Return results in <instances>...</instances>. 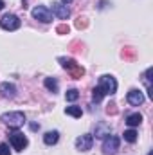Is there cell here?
Here are the masks:
<instances>
[{
  "label": "cell",
  "mask_w": 153,
  "mask_h": 155,
  "mask_svg": "<svg viewBox=\"0 0 153 155\" xmlns=\"http://www.w3.org/2000/svg\"><path fill=\"white\" fill-rule=\"evenodd\" d=\"M110 134H112L110 124H106V123H97L96 132H94V135H96L97 139H105V137H106V135H110Z\"/></svg>",
  "instance_id": "obj_12"
},
{
  "label": "cell",
  "mask_w": 153,
  "mask_h": 155,
  "mask_svg": "<svg viewBox=\"0 0 153 155\" xmlns=\"http://www.w3.org/2000/svg\"><path fill=\"white\" fill-rule=\"evenodd\" d=\"M58 33H69V27L67 25H60L58 27Z\"/></svg>",
  "instance_id": "obj_22"
},
{
  "label": "cell",
  "mask_w": 153,
  "mask_h": 155,
  "mask_svg": "<svg viewBox=\"0 0 153 155\" xmlns=\"http://www.w3.org/2000/svg\"><path fill=\"white\" fill-rule=\"evenodd\" d=\"M43 85H45V88L49 90V92H58V88H60V83H58V79L56 78H45V81H43Z\"/></svg>",
  "instance_id": "obj_14"
},
{
  "label": "cell",
  "mask_w": 153,
  "mask_h": 155,
  "mask_svg": "<svg viewBox=\"0 0 153 155\" xmlns=\"http://www.w3.org/2000/svg\"><path fill=\"white\" fill-rule=\"evenodd\" d=\"M0 155H9V146L5 143H0Z\"/></svg>",
  "instance_id": "obj_21"
},
{
  "label": "cell",
  "mask_w": 153,
  "mask_h": 155,
  "mask_svg": "<svg viewBox=\"0 0 153 155\" xmlns=\"http://www.w3.org/2000/svg\"><path fill=\"white\" fill-rule=\"evenodd\" d=\"M65 114L67 116H72V117H81L83 116V110H81V107H67L65 108Z\"/></svg>",
  "instance_id": "obj_17"
},
{
  "label": "cell",
  "mask_w": 153,
  "mask_h": 155,
  "mask_svg": "<svg viewBox=\"0 0 153 155\" xmlns=\"http://www.w3.org/2000/svg\"><path fill=\"white\" fill-rule=\"evenodd\" d=\"M103 97H105V94H103V90H101L99 87H96V88L92 90V99H94L96 103H99V101H101Z\"/></svg>",
  "instance_id": "obj_19"
},
{
  "label": "cell",
  "mask_w": 153,
  "mask_h": 155,
  "mask_svg": "<svg viewBox=\"0 0 153 155\" xmlns=\"http://www.w3.org/2000/svg\"><path fill=\"white\" fill-rule=\"evenodd\" d=\"M119 137H115V135H106L105 137V143H103V153L105 155H115L117 153V150H119Z\"/></svg>",
  "instance_id": "obj_6"
},
{
  "label": "cell",
  "mask_w": 153,
  "mask_h": 155,
  "mask_svg": "<svg viewBox=\"0 0 153 155\" xmlns=\"http://www.w3.org/2000/svg\"><path fill=\"white\" fill-rule=\"evenodd\" d=\"M60 63L67 69V71H70V74H72V78H76V79H79V78L85 74V69L83 67H79L74 60H70V58H60Z\"/></svg>",
  "instance_id": "obj_5"
},
{
  "label": "cell",
  "mask_w": 153,
  "mask_h": 155,
  "mask_svg": "<svg viewBox=\"0 0 153 155\" xmlns=\"http://www.w3.org/2000/svg\"><path fill=\"white\" fill-rule=\"evenodd\" d=\"M20 18L16 16V15H13V13H7V15H4L2 18H0V27L4 29V31H16L18 27H20Z\"/></svg>",
  "instance_id": "obj_4"
},
{
  "label": "cell",
  "mask_w": 153,
  "mask_h": 155,
  "mask_svg": "<svg viewBox=\"0 0 153 155\" xmlns=\"http://www.w3.org/2000/svg\"><path fill=\"white\" fill-rule=\"evenodd\" d=\"M126 101H128L132 107H139V105L144 103V94H142L141 90H137V88H132V90L128 92V96H126Z\"/></svg>",
  "instance_id": "obj_10"
},
{
  "label": "cell",
  "mask_w": 153,
  "mask_h": 155,
  "mask_svg": "<svg viewBox=\"0 0 153 155\" xmlns=\"http://www.w3.org/2000/svg\"><path fill=\"white\" fill-rule=\"evenodd\" d=\"M148 155H153V153H151V152H150V153H148Z\"/></svg>",
  "instance_id": "obj_25"
},
{
  "label": "cell",
  "mask_w": 153,
  "mask_h": 155,
  "mask_svg": "<svg viewBox=\"0 0 153 155\" xmlns=\"http://www.w3.org/2000/svg\"><path fill=\"white\" fill-rule=\"evenodd\" d=\"M94 144V137L90 134H85V135H79L76 139V148L79 152H88Z\"/></svg>",
  "instance_id": "obj_9"
},
{
  "label": "cell",
  "mask_w": 153,
  "mask_h": 155,
  "mask_svg": "<svg viewBox=\"0 0 153 155\" xmlns=\"http://www.w3.org/2000/svg\"><path fill=\"white\" fill-rule=\"evenodd\" d=\"M141 123H142V116H141L139 112H135V114H130V116L126 117V124H128V126H132V128L139 126Z\"/></svg>",
  "instance_id": "obj_15"
},
{
  "label": "cell",
  "mask_w": 153,
  "mask_h": 155,
  "mask_svg": "<svg viewBox=\"0 0 153 155\" xmlns=\"http://www.w3.org/2000/svg\"><path fill=\"white\" fill-rule=\"evenodd\" d=\"M4 5H5V4H4V0H0V11L4 9Z\"/></svg>",
  "instance_id": "obj_23"
},
{
  "label": "cell",
  "mask_w": 153,
  "mask_h": 155,
  "mask_svg": "<svg viewBox=\"0 0 153 155\" xmlns=\"http://www.w3.org/2000/svg\"><path fill=\"white\" fill-rule=\"evenodd\" d=\"M77 97H79V92H77L76 88H70V90H67V94H65V99H67V101H76Z\"/></svg>",
  "instance_id": "obj_20"
},
{
  "label": "cell",
  "mask_w": 153,
  "mask_h": 155,
  "mask_svg": "<svg viewBox=\"0 0 153 155\" xmlns=\"http://www.w3.org/2000/svg\"><path fill=\"white\" fill-rule=\"evenodd\" d=\"M61 2H63V4H70L72 0H61Z\"/></svg>",
  "instance_id": "obj_24"
},
{
  "label": "cell",
  "mask_w": 153,
  "mask_h": 155,
  "mask_svg": "<svg viewBox=\"0 0 153 155\" xmlns=\"http://www.w3.org/2000/svg\"><path fill=\"white\" fill-rule=\"evenodd\" d=\"M151 72H153V69L150 67L146 72H144V83H146V90H148V96L150 97H153V92H151V81H150V76H151Z\"/></svg>",
  "instance_id": "obj_16"
},
{
  "label": "cell",
  "mask_w": 153,
  "mask_h": 155,
  "mask_svg": "<svg viewBox=\"0 0 153 155\" xmlns=\"http://www.w3.org/2000/svg\"><path fill=\"white\" fill-rule=\"evenodd\" d=\"M33 18H36L43 24H49V22H52V13L47 5H36L33 9Z\"/></svg>",
  "instance_id": "obj_7"
},
{
  "label": "cell",
  "mask_w": 153,
  "mask_h": 155,
  "mask_svg": "<svg viewBox=\"0 0 153 155\" xmlns=\"http://www.w3.org/2000/svg\"><path fill=\"white\" fill-rule=\"evenodd\" d=\"M50 13H54L60 20H67L69 16H70V9L67 7V4H63V2H52V11Z\"/></svg>",
  "instance_id": "obj_8"
},
{
  "label": "cell",
  "mask_w": 153,
  "mask_h": 155,
  "mask_svg": "<svg viewBox=\"0 0 153 155\" xmlns=\"http://www.w3.org/2000/svg\"><path fill=\"white\" fill-rule=\"evenodd\" d=\"M0 121H2L4 124H7L9 128H20V126L25 123V114H24V112H18V110H15V112H5V114L0 116Z\"/></svg>",
  "instance_id": "obj_1"
},
{
  "label": "cell",
  "mask_w": 153,
  "mask_h": 155,
  "mask_svg": "<svg viewBox=\"0 0 153 155\" xmlns=\"http://www.w3.org/2000/svg\"><path fill=\"white\" fill-rule=\"evenodd\" d=\"M122 137H124L126 143H135V141H137V132H135L133 128H130V130H126V132L122 134Z\"/></svg>",
  "instance_id": "obj_18"
},
{
  "label": "cell",
  "mask_w": 153,
  "mask_h": 155,
  "mask_svg": "<svg viewBox=\"0 0 153 155\" xmlns=\"http://www.w3.org/2000/svg\"><path fill=\"white\" fill-rule=\"evenodd\" d=\"M60 141V132L58 130H50V132H47L45 135H43V143L47 144V146H52V144H56Z\"/></svg>",
  "instance_id": "obj_13"
},
{
  "label": "cell",
  "mask_w": 153,
  "mask_h": 155,
  "mask_svg": "<svg viewBox=\"0 0 153 155\" xmlns=\"http://www.w3.org/2000/svg\"><path fill=\"white\" fill-rule=\"evenodd\" d=\"M9 143H11V146H13L16 152H24V150L27 148V137H25L18 128H13V130L9 132Z\"/></svg>",
  "instance_id": "obj_2"
},
{
  "label": "cell",
  "mask_w": 153,
  "mask_h": 155,
  "mask_svg": "<svg viewBox=\"0 0 153 155\" xmlns=\"http://www.w3.org/2000/svg\"><path fill=\"white\" fill-rule=\"evenodd\" d=\"M105 96H114L117 92V79L110 74H105V76L99 78V85H97Z\"/></svg>",
  "instance_id": "obj_3"
},
{
  "label": "cell",
  "mask_w": 153,
  "mask_h": 155,
  "mask_svg": "<svg viewBox=\"0 0 153 155\" xmlns=\"http://www.w3.org/2000/svg\"><path fill=\"white\" fill-rule=\"evenodd\" d=\"M25 2H27V0H24V4H25Z\"/></svg>",
  "instance_id": "obj_26"
},
{
  "label": "cell",
  "mask_w": 153,
  "mask_h": 155,
  "mask_svg": "<svg viewBox=\"0 0 153 155\" xmlns=\"http://www.w3.org/2000/svg\"><path fill=\"white\" fill-rule=\"evenodd\" d=\"M0 94H2V97L13 99V97L16 96V87H15L13 83L5 81V83H2V85H0Z\"/></svg>",
  "instance_id": "obj_11"
}]
</instances>
